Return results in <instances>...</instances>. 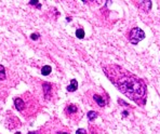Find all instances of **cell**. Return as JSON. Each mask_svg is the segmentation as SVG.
<instances>
[{"instance_id": "ba28073f", "label": "cell", "mask_w": 160, "mask_h": 134, "mask_svg": "<svg viewBox=\"0 0 160 134\" xmlns=\"http://www.w3.org/2000/svg\"><path fill=\"white\" fill-rule=\"evenodd\" d=\"M77 89H78V82H77L76 79H73V80L70 81V84L67 86V91L68 92H75Z\"/></svg>"}, {"instance_id": "3957f363", "label": "cell", "mask_w": 160, "mask_h": 134, "mask_svg": "<svg viewBox=\"0 0 160 134\" xmlns=\"http://www.w3.org/2000/svg\"><path fill=\"white\" fill-rule=\"evenodd\" d=\"M92 100L99 107H105L107 104L106 97H104L102 94H97V93H92Z\"/></svg>"}, {"instance_id": "8fae6325", "label": "cell", "mask_w": 160, "mask_h": 134, "mask_svg": "<svg viewBox=\"0 0 160 134\" xmlns=\"http://www.w3.org/2000/svg\"><path fill=\"white\" fill-rule=\"evenodd\" d=\"M76 36L79 38V39H82V38L85 37V30L82 28H78L76 30Z\"/></svg>"}, {"instance_id": "5bb4252c", "label": "cell", "mask_w": 160, "mask_h": 134, "mask_svg": "<svg viewBox=\"0 0 160 134\" xmlns=\"http://www.w3.org/2000/svg\"><path fill=\"white\" fill-rule=\"evenodd\" d=\"M30 38H32V40H37L38 38H39V35L38 34H32V36H30Z\"/></svg>"}, {"instance_id": "9c48e42d", "label": "cell", "mask_w": 160, "mask_h": 134, "mask_svg": "<svg viewBox=\"0 0 160 134\" xmlns=\"http://www.w3.org/2000/svg\"><path fill=\"white\" fill-rule=\"evenodd\" d=\"M52 71V68H51V66H49V65H46V66H43L42 69H41V74L43 76H48L50 75V73Z\"/></svg>"}, {"instance_id": "4fadbf2b", "label": "cell", "mask_w": 160, "mask_h": 134, "mask_svg": "<svg viewBox=\"0 0 160 134\" xmlns=\"http://www.w3.org/2000/svg\"><path fill=\"white\" fill-rule=\"evenodd\" d=\"M76 134H88V132L85 129H78L76 131Z\"/></svg>"}, {"instance_id": "8992f818", "label": "cell", "mask_w": 160, "mask_h": 134, "mask_svg": "<svg viewBox=\"0 0 160 134\" xmlns=\"http://www.w3.org/2000/svg\"><path fill=\"white\" fill-rule=\"evenodd\" d=\"M43 92H44V95L46 98L48 100L51 97V92H52V84H50L48 82H44L43 83Z\"/></svg>"}, {"instance_id": "7a4b0ae2", "label": "cell", "mask_w": 160, "mask_h": 134, "mask_svg": "<svg viewBox=\"0 0 160 134\" xmlns=\"http://www.w3.org/2000/svg\"><path fill=\"white\" fill-rule=\"evenodd\" d=\"M145 38V32L140 27H133L128 35V40L132 44H138Z\"/></svg>"}, {"instance_id": "30bf717a", "label": "cell", "mask_w": 160, "mask_h": 134, "mask_svg": "<svg viewBox=\"0 0 160 134\" xmlns=\"http://www.w3.org/2000/svg\"><path fill=\"white\" fill-rule=\"evenodd\" d=\"M87 116H88V119H89L90 121H93V120L97 117V113H96V112H93V110H91V112H88Z\"/></svg>"}, {"instance_id": "52a82bcc", "label": "cell", "mask_w": 160, "mask_h": 134, "mask_svg": "<svg viewBox=\"0 0 160 134\" xmlns=\"http://www.w3.org/2000/svg\"><path fill=\"white\" fill-rule=\"evenodd\" d=\"M139 8L143 9V11H145V12L149 11L151 8V1H140Z\"/></svg>"}, {"instance_id": "e0dca14e", "label": "cell", "mask_w": 160, "mask_h": 134, "mask_svg": "<svg viewBox=\"0 0 160 134\" xmlns=\"http://www.w3.org/2000/svg\"><path fill=\"white\" fill-rule=\"evenodd\" d=\"M55 134H69L68 132H56Z\"/></svg>"}, {"instance_id": "ac0fdd59", "label": "cell", "mask_w": 160, "mask_h": 134, "mask_svg": "<svg viewBox=\"0 0 160 134\" xmlns=\"http://www.w3.org/2000/svg\"><path fill=\"white\" fill-rule=\"evenodd\" d=\"M15 134H21V132H16Z\"/></svg>"}, {"instance_id": "7c38bea8", "label": "cell", "mask_w": 160, "mask_h": 134, "mask_svg": "<svg viewBox=\"0 0 160 134\" xmlns=\"http://www.w3.org/2000/svg\"><path fill=\"white\" fill-rule=\"evenodd\" d=\"M5 79V69L2 65H0V80Z\"/></svg>"}, {"instance_id": "5b68a950", "label": "cell", "mask_w": 160, "mask_h": 134, "mask_svg": "<svg viewBox=\"0 0 160 134\" xmlns=\"http://www.w3.org/2000/svg\"><path fill=\"white\" fill-rule=\"evenodd\" d=\"M65 114H66L67 116H69V117H73L74 115H77V114H78V107H77L76 105H73V104L67 105L66 108H65Z\"/></svg>"}, {"instance_id": "9a60e30c", "label": "cell", "mask_w": 160, "mask_h": 134, "mask_svg": "<svg viewBox=\"0 0 160 134\" xmlns=\"http://www.w3.org/2000/svg\"><path fill=\"white\" fill-rule=\"evenodd\" d=\"M29 3L32 5H38V1H29Z\"/></svg>"}, {"instance_id": "6da1fadb", "label": "cell", "mask_w": 160, "mask_h": 134, "mask_svg": "<svg viewBox=\"0 0 160 134\" xmlns=\"http://www.w3.org/2000/svg\"><path fill=\"white\" fill-rule=\"evenodd\" d=\"M104 70L121 93L133 100L136 104L144 105L146 101V86L141 79L117 65L106 66Z\"/></svg>"}, {"instance_id": "2e32d148", "label": "cell", "mask_w": 160, "mask_h": 134, "mask_svg": "<svg viewBox=\"0 0 160 134\" xmlns=\"http://www.w3.org/2000/svg\"><path fill=\"white\" fill-rule=\"evenodd\" d=\"M122 115H123V117H127V116L129 115V113H128V112H123Z\"/></svg>"}, {"instance_id": "277c9868", "label": "cell", "mask_w": 160, "mask_h": 134, "mask_svg": "<svg viewBox=\"0 0 160 134\" xmlns=\"http://www.w3.org/2000/svg\"><path fill=\"white\" fill-rule=\"evenodd\" d=\"M14 106L19 112H23L26 108V103L22 97H15L14 98Z\"/></svg>"}]
</instances>
